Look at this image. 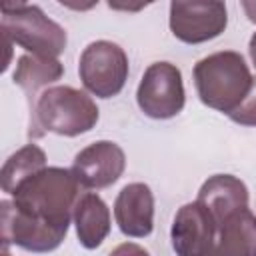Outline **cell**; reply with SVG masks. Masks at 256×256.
Masks as SVG:
<instances>
[{"instance_id":"6da1fadb","label":"cell","mask_w":256,"mask_h":256,"mask_svg":"<svg viewBox=\"0 0 256 256\" xmlns=\"http://www.w3.org/2000/svg\"><path fill=\"white\" fill-rule=\"evenodd\" d=\"M82 184L72 170L60 166H44L24 178L10 194L14 204L34 218L66 228L74 216Z\"/></svg>"},{"instance_id":"7a4b0ae2","label":"cell","mask_w":256,"mask_h":256,"mask_svg":"<svg viewBox=\"0 0 256 256\" xmlns=\"http://www.w3.org/2000/svg\"><path fill=\"white\" fill-rule=\"evenodd\" d=\"M30 136L44 132L58 136H78L92 130L100 118L96 102L72 86H48L30 108Z\"/></svg>"},{"instance_id":"3957f363","label":"cell","mask_w":256,"mask_h":256,"mask_svg":"<svg viewBox=\"0 0 256 256\" xmlns=\"http://www.w3.org/2000/svg\"><path fill=\"white\" fill-rule=\"evenodd\" d=\"M192 74L200 102L222 114L232 112L244 100L254 80L244 56L234 50L214 52L198 60Z\"/></svg>"},{"instance_id":"277c9868","label":"cell","mask_w":256,"mask_h":256,"mask_svg":"<svg viewBox=\"0 0 256 256\" xmlns=\"http://www.w3.org/2000/svg\"><path fill=\"white\" fill-rule=\"evenodd\" d=\"M2 34L26 52L58 58L68 44L66 30L50 20L40 6H24L2 12Z\"/></svg>"},{"instance_id":"5b68a950","label":"cell","mask_w":256,"mask_h":256,"mask_svg":"<svg viewBox=\"0 0 256 256\" xmlns=\"http://www.w3.org/2000/svg\"><path fill=\"white\" fill-rule=\"evenodd\" d=\"M78 74L90 94L112 98L122 92L128 80V56L110 40L90 42L80 54Z\"/></svg>"},{"instance_id":"8992f818","label":"cell","mask_w":256,"mask_h":256,"mask_svg":"<svg viewBox=\"0 0 256 256\" xmlns=\"http://www.w3.org/2000/svg\"><path fill=\"white\" fill-rule=\"evenodd\" d=\"M136 102L140 110L154 120H168L180 114L186 102L180 68L170 62L150 64L138 84Z\"/></svg>"},{"instance_id":"52a82bcc","label":"cell","mask_w":256,"mask_h":256,"mask_svg":"<svg viewBox=\"0 0 256 256\" xmlns=\"http://www.w3.org/2000/svg\"><path fill=\"white\" fill-rule=\"evenodd\" d=\"M226 24V0H170V30L184 44L214 40Z\"/></svg>"},{"instance_id":"ba28073f","label":"cell","mask_w":256,"mask_h":256,"mask_svg":"<svg viewBox=\"0 0 256 256\" xmlns=\"http://www.w3.org/2000/svg\"><path fill=\"white\" fill-rule=\"evenodd\" d=\"M0 230L4 250H8V244H14L30 252H50L58 248L68 234L66 228L48 224L20 210L14 200L0 202Z\"/></svg>"},{"instance_id":"9c48e42d","label":"cell","mask_w":256,"mask_h":256,"mask_svg":"<svg viewBox=\"0 0 256 256\" xmlns=\"http://www.w3.org/2000/svg\"><path fill=\"white\" fill-rule=\"evenodd\" d=\"M172 248L180 256H206L214 254L218 240V224L208 208L194 200L178 208L172 230Z\"/></svg>"},{"instance_id":"30bf717a","label":"cell","mask_w":256,"mask_h":256,"mask_svg":"<svg viewBox=\"0 0 256 256\" xmlns=\"http://www.w3.org/2000/svg\"><path fill=\"white\" fill-rule=\"evenodd\" d=\"M126 168L124 150L112 140H98L82 148L72 162V172L82 188L100 190L112 186Z\"/></svg>"},{"instance_id":"8fae6325","label":"cell","mask_w":256,"mask_h":256,"mask_svg":"<svg viewBox=\"0 0 256 256\" xmlns=\"http://www.w3.org/2000/svg\"><path fill=\"white\" fill-rule=\"evenodd\" d=\"M114 218L128 238H146L154 228V194L148 184H126L114 202Z\"/></svg>"},{"instance_id":"7c38bea8","label":"cell","mask_w":256,"mask_h":256,"mask_svg":"<svg viewBox=\"0 0 256 256\" xmlns=\"http://www.w3.org/2000/svg\"><path fill=\"white\" fill-rule=\"evenodd\" d=\"M196 200L208 208L220 226L226 216L248 206V188L240 178L232 174H214L200 186Z\"/></svg>"},{"instance_id":"4fadbf2b","label":"cell","mask_w":256,"mask_h":256,"mask_svg":"<svg viewBox=\"0 0 256 256\" xmlns=\"http://www.w3.org/2000/svg\"><path fill=\"white\" fill-rule=\"evenodd\" d=\"M62 74H64V66L58 58L26 52L16 62L12 82L26 92L28 104L32 108L36 104V98L40 96V92L46 90L56 80H60Z\"/></svg>"},{"instance_id":"5bb4252c","label":"cell","mask_w":256,"mask_h":256,"mask_svg":"<svg viewBox=\"0 0 256 256\" xmlns=\"http://www.w3.org/2000/svg\"><path fill=\"white\" fill-rule=\"evenodd\" d=\"M72 220L76 226L78 242L86 250L98 248L110 234V210L106 202L94 192L80 194Z\"/></svg>"},{"instance_id":"9a60e30c","label":"cell","mask_w":256,"mask_h":256,"mask_svg":"<svg viewBox=\"0 0 256 256\" xmlns=\"http://www.w3.org/2000/svg\"><path fill=\"white\" fill-rule=\"evenodd\" d=\"M214 254H256V216L248 206L220 222Z\"/></svg>"},{"instance_id":"2e32d148","label":"cell","mask_w":256,"mask_h":256,"mask_svg":"<svg viewBox=\"0 0 256 256\" xmlns=\"http://www.w3.org/2000/svg\"><path fill=\"white\" fill-rule=\"evenodd\" d=\"M46 166V152L38 144H26L20 150H16L2 166L0 178H2V190L6 194H12L14 188L34 172Z\"/></svg>"},{"instance_id":"e0dca14e","label":"cell","mask_w":256,"mask_h":256,"mask_svg":"<svg viewBox=\"0 0 256 256\" xmlns=\"http://www.w3.org/2000/svg\"><path fill=\"white\" fill-rule=\"evenodd\" d=\"M226 116L240 126H256V78L252 80L250 92L244 96V100Z\"/></svg>"},{"instance_id":"ac0fdd59","label":"cell","mask_w":256,"mask_h":256,"mask_svg":"<svg viewBox=\"0 0 256 256\" xmlns=\"http://www.w3.org/2000/svg\"><path fill=\"white\" fill-rule=\"evenodd\" d=\"M108 8L116 10V12H140L146 6L154 4L156 0H106Z\"/></svg>"},{"instance_id":"d6986e66","label":"cell","mask_w":256,"mask_h":256,"mask_svg":"<svg viewBox=\"0 0 256 256\" xmlns=\"http://www.w3.org/2000/svg\"><path fill=\"white\" fill-rule=\"evenodd\" d=\"M100 0H58V4H62L64 8L68 10H74V12H88L92 10Z\"/></svg>"},{"instance_id":"ffe728a7","label":"cell","mask_w":256,"mask_h":256,"mask_svg":"<svg viewBox=\"0 0 256 256\" xmlns=\"http://www.w3.org/2000/svg\"><path fill=\"white\" fill-rule=\"evenodd\" d=\"M242 8H244V14L248 16V20L252 24H256V0H240Z\"/></svg>"},{"instance_id":"44dd1931","label":"cell","mask_w":256,"mask_h":256,"mask_svg":"<svg viewBox=\"0 0 256 256\" xmlns=\"http://www.w3.org/2000/svg\"><path fill=\"white\" fill-rule=\"evenodd\" d=\"M0 6H2V12H6V10H16V8L28 6V0H0Z\"/></svg>"},{"instance_id":"7402d4cb","label":"cell","mask_w":256,"mask_h":256,"mask_svg":"<svg viewBox=\"0 0 256 256\" xmlns=\"http://www.w3.org/2000/svg\"><path fill=\"white\" fill-rule=\"evenodd\" d=\"M248 52H250L252 64H254V68H256V32H254V34H252V38H250V44H248Z\"/></svg>"}]
</instances>
